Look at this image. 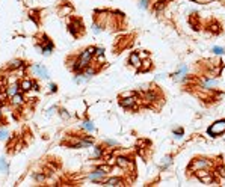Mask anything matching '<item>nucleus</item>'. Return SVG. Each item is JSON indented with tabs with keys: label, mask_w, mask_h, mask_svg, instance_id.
I'll use <instances>...</instances> for the list:
<instances>
[{
	"label": "nucleus",
	"mask_w": 225,
	"mask_h": 187,
	"mask_svg": "<svg viewBox=\"0 0 225 187\" xmlns=\"http://www.w3.org/2000/svg\"><path fill=\"white\" fill-rule=\"evenodd\" d=\"M20 86H21L23 91H29V89L32 88V82H30V80H24V82H21Z\"/></svg>",
	"instance_id": "14"
},
{
	"label": "nucleus",
	"mask_w": 225,
	"mask_h": 187,
	"mask_svg": "<svg viewBox=\"0 0 225 187\" xmlns=\"http://www.w3.org/2000/svg\"><path fill=\"white\" fill-rule=\"evenodd\" d=\"M104 174H106V172H104V171L100 168V169H97L95 172H92V174L89 175V180H92V181H97V180H100V178H101Z\"/></svg>",
	"instance_id": "7"
},
{
	"label": "nucleus",
	"mask_w": 225,
	"mask_h": 187,
	"mask_svg": "<svg viewBox=\"0 0 225 187\" xmlns=\"http://www.w3.org/2000/svg\"><path fill=\"white\" fill-rule=\"evenodd\" d=\"M94 32H95V33H100V27H98L97 24H94Z\"/></svg>",
	"instance_id": "27"
},
{
	"label": "nucleus",
	"mask_w": 225,
	"mask_h": 187,
	"mask_svg": "<svg viewBox=\"0 0 225 187\" xmlns=\"http://www.w3.org/2000/svg\"><path fill=\"white\" fill-rule=\"evenodd\" d=\"M21 65H23L21 60H12V62H11V68H18V66H21Z\"/></svg>",
	"instance_id": "16"
},
{
	"label": "nucleus",
	"mask_w": 225,
	"mask_h": 187,
	"mask_svg": "<svg viewBox=\"0 0 225 187\" xmlns=\"http://www.w3.org/2000/svg\"><path fill=\"white\" fill-rule=\"evenodd\" d=\"M32 69H33V72H38L41 77L48 79V71H47V68H45V66H42V65H35Z\"/></svg>",
	"instance_id": "5"
},
{
	"label": "nucleus",
	"mask_w": 225,
	"mask_h": 187,
	"mask_svg": "<svg viewBox=\"0 0 225 187\" xmlns=\"http://www.w3.org/2000/svg\"><path fill=\"white\" fill-rule=\"evenodd\" d=\"M94 53H95V48H94V47L86 48V50L80 54V57H79V60L76 62V65L73 66V68H74V71H82V69H85V68L88 66V63H89V60L92 59Z\"/></svg>",
	"instance_id": "1"
},
{
	"label": "nucleus",
	"mask_w": 225,
	"mask_h": 187,
	"mask_svg": "<svg viewBox=\"0 0 225 187\" xmlns=\"http://www.w3.org/2000/svg\"><path fill=\"white\" fill-rule=\"evenodd\" d=\"M101 156V149H100V146H95L94 148V157H100Z\"/></svg>",
	"instance_id": "19"
},
{
	"label": "nucleus",
	"mask_w": 225,
	"mask_h": 187,
	"mask_svg": "<svg viewBox=\"0 0 225 187\" xmlns=\"http://www.w3.org/2000/svg\"><path fill=\"white\" fill-rule=\"evenodd\" d=\"M210 166V162H207L206 159H197V160H194L192 162V165H190V171H200V169H206V168H209Z\"/></svg>",
	"instance_id": "3"
},
{
	"label": "nucleus",
	"mask_w": 225,
	"mask_h": 187,
	"mask_svg": "<svg viewBox=\"0 0 225 187\" xmlns=\"http://www.w3.org/2000/svg\"><path fill=\"white\" fill-rule=\"evenodd\" d=\"M94 69H91V68H88L86 71H85V77H91V76H94Z\"/></svg>",
	"instance_id": "24"
},
{
	"label": "nucleus",
	"mask_w": 225,
	"mask_h": 187,
	"mask_svg": "<svg viewBox=\"0 0 225 187\" xmlns=\"http://www.w3.org/2000/svg\"><path fill=\"white\" fill-rule=\"evenodd\" d=\"M169 163H171V157H165V159H163V162H162V166H165V168H166Z\"/></svg>",
	"instance_id": "25"
},
{
	"label": "nucleus",
	"mask_w": 225,
	"mask_h": 187,
	"mask_svg": "<svg viewBox=\"0 0 225 187\" xmlns=\"http://www.w3.org/2000/svg\"><path fill=\"white\" fill-rule=\"evenodd\" d=\"M8 137V131L6 130H0V140H5Z\"/></svg>",
	"instance_id": "21"
},
{
	"label": "nucleus",
	"mask_w": 225,
	"mask_h": 187,
	"mask_svg": "<svg viewBox=\"0 0 225 187\" xmlns=\"http://www.w3.org/2000/svg\"><path fill=\"white\" fill-rule=\"evenodd\" d=\"M224 131H225V119L215 122V124L209 128V134H212V136H219V134H222Z\"/></svg>",
	"instance_id": "2"
},
{
	"label": "nucleus",
	"mask_w": 225,
	"mask_h": 187,
	"mask_svg": "<svg viewBox=\"0 0 225 187\" xmlns=\"http://www.w3.org/2000/svg\"><path fill=\"white\" fill-rule=\"evenodd\" d=\"M135 104V98H127V100H122L121 101V106L122 107H132Z\"/></svg>",
	"instance_id": "10"
},
{
	"label": "nucleus",
	"mask_w": 225,
	"mask_h": 187,
	"mask_svg": "<svg viewBox=\"0 0 225 187\" xmlns=\"http://www.w3.org/2000/svg\"><path fill=\"white\" fill-rule=\"evenodd\" d=\"M216 172H218L221 177H225V168H224V166H219V168L216 169Z\"/></svg>",
	"instance_id": "20"
},
{
	"label": "nucleus",
	"mask_w": 225,
	"mask_h": 187,
	"mask_svg": "<svg viewBox=\"0 0 225 187\" xmlns=\"http://www.w3.org/2000/svg\"><path fill=\"white\" fill-rule=\"evenodd\" d=\"M21 101H23V97H21V95L15 94V95L12 97V103H14V104H18V103H21Z\"/></svg>",
	"instance_id": "15"
},
{
	"label": "nucleus",
	"mask_w": 225,
	"mask_h": 187,
	"mask_svg": "<svg viewBox=\"0 0 225 187\" xmlns=\"http://www.w3.org/2000/svg\"><path fill=\"white\" fill-rule=\"evenodd\" d=\"M95 54H97V56H103V54H104V50H103V48H97V50H95Z\"/></svg>",
	"instance_id": "26"
},
{
	"label": "nucleus",
	"mask_w": 225,
	"mask_h": 187,
	"mask_svg": "<svg viewBox=\"0 0 225 187\" xmlns=\"http://www.w3.org/2000/svg\"><path fill=\"white\" fill-rule=\"evenodd\" d=\"M130 63L133 65V66H136V68H139L141 66V56L138 54V53H132L130 54Z\"/></svg>",
	"instance_id": "6"
},
{
	"label": "nucleus",
	"mask_w": 225,
	"mask_h": 187,
	"mask_svg": "<svg viewBox=\"0 0 225 187\" xmlns=\"http://www.w3.org/2000/svg\"><path fill=\"white\" fill-rule=\"evenodd\" d=\"M104 186L112 187V186H122V184H121V180H118V178H110V180H107V181L104 183Z\"/></svg>",
	"instance_id": "9"
},
{
	"label": "nucleus",
	"mask_w": 225,
	"mask_h": 187,
	"mask_svg": "<svg viewBox=\"0 0 225 187\" xmlns=\"http://www.w3.org/2000/svg\"><path fill=\"white\" fill-rule=\"evenodd\" d=\"M213 53H216V54H222V53H224V48H221V47H213Z\"/></svg>",
	"instance_id": "22"
},
{
	"label": "nucleus",
	"mask_w": 225,
	"mask_h": 187,
	"mask_svg": "<svg viewBox=\"0 0 225 187\" xmlns=\"http://www.w3.org/2000/svg\"><path fill=\"white\" fill-rule=\"evenodd\" d=\"M116 165L118 166H121V168H128V166H133L127 159H124V157H119V159H116Z\"/></svg>",
	"instance_id": "8"
},
{
	"label": "nucleus",
	"mask_w": 225,
	"mask_h": 187,
	"mask_svg": "<svg viewBox=\"0 0 225 187\" xmlns=\"http://www.w3.org/2000/svg\"><path fill=\"white\" fill-rule=\"evenodd\" d=\"M82 127H83L85 130H88V131H94V130H95V127H94V124H92L91 121H85V122L82 124Z\"/></svg>",
	"instance_id": "11"
},
{
	"label": "nucleus",
	"mask_w": 225,
	"mask_h": 187,
	"mask_svg": "<svg viewBox=\"0 0 225 187\" xmlns=\"http://www.w3.org/2000/svg\"><path fill=\"white\" fill-rule=\"evenodd\" d=\"M0 169H2V171H6V169H8V165H6L5 159H0Z\"/></svg>",
	"instance_id": "18"
},
{
	"label": "nucleus",
	"mask_w": 225,
	"mask_h": 187,
	"mask_svg": "<svg viewBox=\"0 0 225 187\" xmlns=\"http://www.w3.org/2000/svg\"><path fill=\"white\" fill-rule=\"evenodd\" d=\"M17 91H18V88H17L15 85H12V86H9V89L6 91V94H8V97H11V98H12V97L17 94Z\"/></svg>",
	"instance_id": "12"
},
{
	"label": "nucleus",
	"mask_w": 225,
	"mask_h": 187,
	"mask_svg": "<svg viewBox=\"0 0 225 187\" xmlns=\"http://www.w3.org/2000/svg\"><path fill=\"white\" fill-rule=\"evenodd\" d=\"M186 71H187V68H186V66H181V68H180V71H178V72H175L174 79H175V80L181 79V77H183V74H186Z\"/></svg>",
	"instance_id": "13"
},
{
	"label": "nucleus",
	"mask_w": 225,
	"mask_h": 187,
	"mask_svg": "<svg viewBox=\"0 0 225 187\" xmlns=\"http://www.w3.org/2000/svg\"><path fill=\"white\" fill-rule=\"evenodd\" d=\"M147 69H150V60H145L144 62V66L141 68V71H147Z\"/></svg>",
	"instance_id": "23"
},
{
	"label": "nucleus",
	"mask_w": 225,
	"mask_h": 187,
	"mask_svg": "<svg viewBox=\"0 0 225 187\" xmlns=\"http://www.w3.org/2000/svg\"><path fill=\"white\" fill-rule=\"evenodd\" d=\"M141 8H147V0H141Z\"/></svg>",
	"instance_id": "28"
},
{
	"label": "nucleus",
	"mask_w": 225,
	"mask_h": 187,
	"mask_svg": "<svg viewBox=\"0 0 225 187\" xmlns=\"http://www.w3.org/2000/svg\"><path fill=\"white\" fill-rule=\"evenodd\" d=\"M197 177L204 183V184H210V183H213L215 180H213V175L209 172V171H204V169H200V171H197Z\"/></svg>",
	"instance_id": "4"
},
{
	"label": "nucleus",
	"mask_w": 225,
	"mask_h": 187,
	"mask_svg": "<svg viewBox=\"0 0 225 187\" xmlns=\"http://www.w3.org/2000/svg\"><path fill=\"white\" fill-rule=\"evenodd\" d=\"M215 85H216V80H206V82H204V86H207V88L215 86Z\"/></svg>",
	"instance_id": "17"
}]
</instances>
